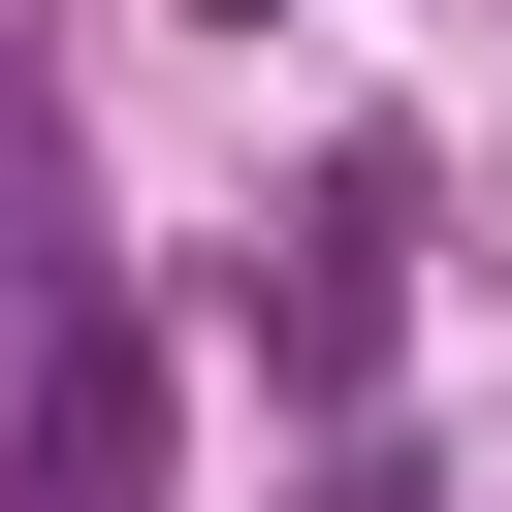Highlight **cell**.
Instances as JSON below:
<instances>
[{"mask_svg":"<svg viewBox=\"0 0 512 512\" xmlns=\"http://www.w3.org/2000/svg\"><path fill=\"white\" fill-rule=\"evenodd\" d=\"M32 480H64V512H128V480H160V384H128L96 320H64V384H32Z\"/></svg>","mask_w":512,"mask_h":512,"instance_id":"1","label":"cell"}]
</instances>
